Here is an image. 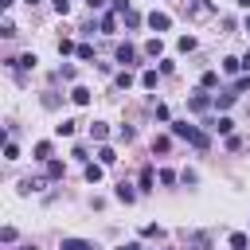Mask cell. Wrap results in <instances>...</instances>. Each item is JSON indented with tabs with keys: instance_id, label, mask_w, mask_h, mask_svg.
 Listing matches in <instances>:
<instances>
[{
	"instance_id": "cell-1",
	"label": "cell",
	"mask_w": 250,
	"mask_h": 250,
	"mask_svg": "<svg viewBox=\"0 0 250 250\" xmlns=\"http://www.w3.org/2000/svg\"><path fill=\"white\" fill-rule=\"evenodd\" d=\"M172 133H176V137H184V141H191L199 152L211 145V141H207V133H199V129H195V125H188V121H176V125H172Z\"/></svg>"
},
{
	"instance_id": "cell-2",
	"label": "cell",
	"mask_w": 250,
	"mask_h": 250,
	"mask_svg": "<svg viewBox=\"0 0 250 250\" xmlns=\"http://www.w3.org/2000/svg\"><path fill=\"white\" fill-rule=\"evenodd\" d=\"M211 105H215V102H211L207 94H191V98H188V109H195V113H203V109H211Z\"/></svg>"
},
{
	"instance_id": "cell-3",
	"label": "cell",
	"mask_w": 250,
	"mask_h": 250,
	"mask_svg": "<svg viewBox=\"0 0 250 250\" xmlns=\"http://www.w3.org/2000/svg\"><path fill=\"white\" fill-rule=\"evenodd\" d=\"M59 250H98L94 242H86V238H62V246Z\"/></svg>"
},
{
	"instance_id": "cell-4",
	"label": "cell",
	"mask_w": 250,
	"mask_h": 250,
	"mask_svg": "<svg viewBox=\"0 0 250 250\" xmlns=\"http://www.w3.org/2000/svg\"><path fill=\"white\" fill-rule=\"evenodd\" d=\"M168 23H172V20H168L164 12H152V16H148V27H152V31H168Z\"/></svg>"
},
{
	"instance_id": "cell-5",
	"label": "cell",
	"mask_w": 250,
	"mask_h": 250,
	"mask_svg": "<svg viewBox=\"0 0 250 250\" xmlns=\"http://www.w3.org/2000/svg\"><path fill=\"white\" fill-rule=\"evenodd\" d=\"M234 98H238L234 90H227V94H215V109H230V105H234Z\"/></svg>"
},
{
	"instance_id": "cell-6",
	"label": "cell",
	"mask_w": 250,
	"mask_h": 250,
	"mask_svg": "<svg viewBox=\"0 0 250 250\" xmlns=\"http://www.w3.org/2000/svg\"><path fill=\"white\" fill-rule=\"evenodd\" d=\"M133 59H137V51H133L129 43H121V47H117V62H125V66H129Z\"/></svg>"
},
{
	"instance_id": "cell-7",
	"label": "cell",
	"mask_w": 250,
	"mask_h": 250,
	"mask_svg": "<svg viewBox=\"0 0 250 250\" xmlns=\"http://www.w3.org/2000/svg\"><path fill=\"white\" fill-rule=\"evenodd\" d=\"M35 62H39L35 55H20V59H12V66H20V70H31Z\"/></svg>"
},
{
	"instance_id": "cell-8",
	"label": "cell",
	"mask_w": 250,
	"mask_h": 250,
	"mask_svg": "<svg viewBox=\"0 0 250 250\" xmlns=\"http://www.w3.org/2000/svg\"><path fill=\"white\" fill-rule=\"evenodd\" d=\"M70 98H74V105H86V102H90V90H86V86H74Z\"/></svg>"
},
{
	"instance_id": "cell-9",
	"label": "cell",
	"mask_w": 250,
	"mask_h": 250,
	"mask_svg": "<svg viewBox=\"0 0 250 250\" xmlns=\"http://www.w3.org/2000/svg\"><path fill=\"white\" fill-rule=\"evenodd\" d=\"M117 199H121V203H133V199H137V191H133L129 184H117Z\"/></svg>"
},
{
	"instance_id": "cell-10",
	"label": "cell",
	"mask_w": 250,
	"mask_h": 250,
	"mask_svg": "<svg viewBox=\"0 0 250 250\" xmlns=\"http://www.w3.org/2000/svg\"><path fill=\"white\" fill-rule=\"evenodd\" d=\"M90 137H94V141H105V137H109V129H105L102 121H94V125H90Z\"/></svg>"
},
{
	"instance_id": "cell-11",
	"label": "cell",
	"mask_w": 250,
	"mask_h": 250,
	"mask_svg": "<svg viewBox=\"0 0 250 250\" xmlns=\"http://www.w3.org/2000/svg\"><path fill=\"white\" fill-rule=\"evenodd\" d=\"M98 160L109 168V164H117V152H113V148H98Z\"/></svg>"
},
{
	"instance_id": "cell-12",
	"label": "cell",
	"mask_w": 250,
	"mask_h": 250,
	"mask_svg": "<svg viewBox=\"0 0 250 250\" xmlns=\"http://www.w3.org/2000/svg\"><path fill=\"white\" fill-rule=\"evenodd\" d=\"M160 51H164V43H160V39H148V43H145V55H152V59H156Z\"/></svg>"
},
{
	"instance_id": "cell-13",
	"label": "cell",
	"mask_w": 250,
	"mask_h": 250,
	"mask_svg": "<svg viewBox=\"0 0 250 250\" xmlns=\"http://www.w3.org/2000/svg\"><path fill=\"white\" fill-rule=\"evenodd\" d=\"M113 82H117V90H129V86H133V74H129V70H121Z\"/></svg>"
},
{
	"instance_id": "cell-14",
	"label": "cell",
	"mask_w": 250,
	"mask_h": 250,
	"mask_svg": "<svg viewBox=\"0 0 250 250\" xmlns=\"http://www.w3.org/2000/svg\"><path fill=\"white\" fill-rule=\"evenodd\" d=\"M207 125H211V129H219V133H230V125H234V121H230V117H219V121H207Z\"/></svg>"
},
{
	"instance_id": "cell-15",
	"label": "cell",
	"mask_w": 250,
	"mask_h": 250,
	"mask_svg": "<svg viewBox=\"0 0 250 250\" xmlns=\"http://www.w3.org/2000/svg\"><path fill=\"white\" fill-rule=\"evenodd\" d=\"M35 160H51V145H47V141L35 145Z\"/></svg>"
},
{
	"instance_id": "cell-16",
	"label": "cell",
	"mask_w": 250,
	"mask_h": 250,
	"mask_svg": "<svg viewBox=\"0 0 250 250\" xmlns=\"http://www.w3.org/2000/svg\"><path fill=\"white\" fill-rule=\"evenodd\" d=\"M86 180L98 184V180H102V164H86Z\"/></svg>"
},
{
	"instance_id": "cell-17",
	"label": "cell",
	"mask_w": 250,
	"mask_h": 250,
	"mask_svg": "<svg viewBox=\"0 0 250 250\" xmlns=\"http://www.w3.org/2000/svg\"><path fill=\"white\" fill-rule=\"evenodd\" d=\"M246 246H250L246 234H230V250H246Z\"/></svg>"
},
{
	"instance_id": "cell-18",
	"label": "cell",
	"mask_w": 250,
	"mask_h": 250,
	"mask_svg": "<svg viewBox=\"0 0 250 250\" xmlns=\"http://www.w3.org/2000/svg\"><path fill=\"white\" fill-rule=\"evenodd\" d=\"M117 27V12H109V16H102V31H113Z\"/></svg>"
},
{
	"instance_id": "cell-19",
	"label": "cell",
	"mask_w": 250,
	"mask_h": 250,
	"mask_svg": "<svg viewBox=\"0 0 250 250\" xmlns=\"http://www.w3.org/2000/svg\"><path fill=\"white\" fill-rule=\"evenodd\" d=\"M238 66H242V59H234V55H230V59H223V70H227V74H234Z\"/></svg>"
},
{
	"instance_id": "cell-20",
	"label": "cell",
	"mask_w": 250,
	"mask_h": 250,
	"mask_svg": "<svg viewBox=\"0 0 250 250\" xmlns=\"http://www.w3.org/2000/svg\"><path fill=\"white\" fill-rule=\"evenodd\" d=\"M141 86H148V90H152V86H156V70H145V74H141Z\"/></svg>"
},
{
	"instance_id": "cell-21",
	"label": "cell",
	"mask_w": 250,
	"mask_h": 250,
	"mask_svg": "<svg viewBox=\"0 0 250 250\" xmlns=\"http://www.w3.org/2000/svg\"><path fill=\"white\" fill-rule=\"evenodd\" d=\"M55 133H59V137H70V133H74V121H62V125H55Z\"/></svg>"
},
{
	"instance_id": "cell-22",
	"label": "cell",
	"mask_w": 250,
	"mask_h": 250,
	"mask_svg": "<svg viewBox=\"0 0 250 250\" xmlns=\"http://www.w3.org/2000/svg\"><path fill=\"white\" fill-rule=\"evenodd\" d=\"M47 176H51V180H59V176H62V164H59V160H51V164H47Z\"/></svg>"
},
{
	"instance_id": "cell-23",
	"label": "cell",
	"mask_w": 250,
	"mask_h": 250,
	"mask_svg": "<svg viewBox=\"0 0 250 250\" xmlns=\"http://www.w3.org/2000/svg\"><path fill=\"white\" fill-rule=\"evenodd\" d=\"M180 51H195V39L191 35H180Z\"/></svg>"
},
{
	"instance_id": "cell-24",
	"label": "cell",
	"mask_w": 250,
	"mask_h": 250,
	"mask_svg": "<svg viewBox=\"0 0 250 250\" xmlns=\"http://www.w3.org/2000/svg\"><path fill=\"white\" fill-rule=\"evenodd\" d=\"M141 188H145V191L152 188V168H145V172H141Z\"/></svg>"
},
{
	"instance_id": "cell-25",
	"label": "cell",
	"mask_w": 250,
	"mask_h": 250,
	"mask_svg": "<svg viewBox=\"0 0 250 250\" xmlns=\"http://www.w3.org/2000/svg\"><path fill=\"white\" fill-rule=\"evenodd\" d=\"M230 90H234V94H242V90H250V74H246V78H238V82H234Z\"/></svg>"
},
{
	"instance_id": "cell-26",
	"label": "cell",
	"mask_w": 250,
	"mask_h": 250,
	"mask_svg": "<svg viewBox=\"0 0 250 250\" xmlns=\"http://www.w3.org/2000/svg\"><path fill=\"white\" fill-rule=\"evenodd\" d=\"M55 12H59V16H66V12H70V0H55Z\"/></svg>"
},
{
	"instance_id": "cell-27",
	"label": "cell",
	"mask_w": 250,
	"mask_h": 250,
	"mask_svg": "<svg viewBox=\"0 0 250 250\" xmlns=\"http://www.w3.org/2000/svg\"><path fill=\"white\" fill-rule=\"evenodd\" d=\"M117 250H141V246H137V242H125V246H117Z\"/></svg>"
},
{
	"instance_id": "cell-28",
	"label": "cell",
	"mask_w": 250,
	"mask_h": 250,
	"mask_svg": "<svg viewBox=\"0 0 250 250\" xmlns=\"http://www.w3.org/2000/svg\"><path fill=\"white\" fill-rule=\"evenodd\" d=\"M12 4H16V0H0V8H12Z\"/></svg>"
},
{
	"instance_id": "cell-29",
	"label": "cell",
	"mask_w": 250,
	"mask_h": 250,
	"mask_svg": "<svg viewBox=\"0 0 250 250\" xmlns=\"http://www.w3.org/2000/svg\"><path fill=\"white\" fill-rule=\"evenodd\" d=\"M102 4H105V0H90V8H102Z\"/></svg>"
},
{
	"instance_id": "cell-30",
	"label": "cell",
	"mask_w": 250,
	"mask_h": 250,
	"mask_svg": "<svg viewBox=\"0 0 250 250\" xmlns=\"http://www.w3.org/2000/svg\"><path fill=\"white\" fill-rule=\"evenodd\" d=\"M238 4H242V8H250V0H238Z\"/></svg>"
},
{
	"instance_id": "cell-31",
	"label": "cell",
	"mask_w": 250,
	"mask_h": 250,
	"mask_svg": "<svg viewBox=\"0 0 250 250\" xmlns=\"http://www.w3.org/2000/svg\"><path fill=\"white\" fill-rule=\"evenodd\" d=\"M246 31H250V16H246Z\"/></svg>"
},
{
	"instance_id": "cell-32",
	"label": "cell",
	"mask_w": 250,
	"mask_h": 250,
	"mask_svg": "<svg viewBox=\"0 0 250 250\" xmlns=\"http://www.w3.org/2000/svg\"><path fill=\"white\" fill-rule=\"evenodd\" d=\"M27 4H39V0H27Z\"/></svg>"
}]
</instances>
